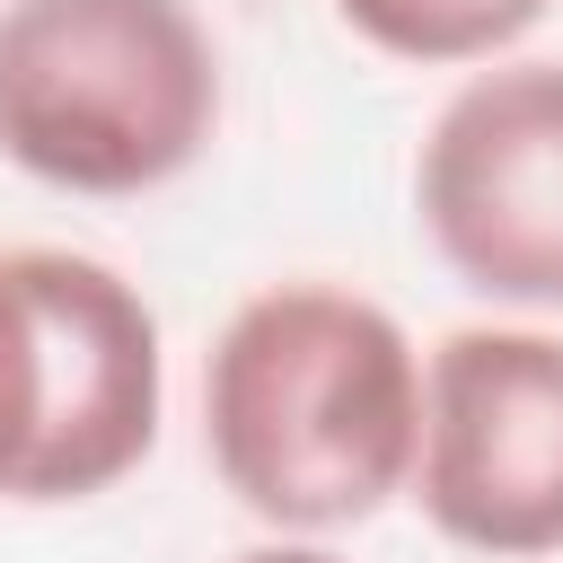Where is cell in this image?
<instances>
[{
	"instance_id": "4",
	"label": "cell",
	"mask_w": 563,
	"mask_h": 563,
	"mask_svg": "<svg viewBox=\"0 0 563 563\" xmlns=\"http://www.w3.org/2000/svg\"><path fill=\"white\" fill-rule=\"evenodd\" d=\"M413 501L466 554H563V334L457 325L431 352Z\"/></svg>"
},
{
	"instance_id": "7",
	"label": "cell",
	"mask_w": 563,
	"mask_h": 563,
	"mask_svg": "<svg viewBox=\"0 0 563 563\" xmlns=\"http://www.w3.org/2000/svg\"><path fill=\"white\" fill-rule=\"evenodd\" d=\"M229 563H343L325 545H255V554H229Z\"/></svg>"
},
{
	"instance_id": "5",
	"label": "cell",
	"mask_w": 563,
	"mask_h": 563,
	"mask_svg": "<svg viewBox=\"0 0 563 563\" xmlns=\"http://www.w3.org/2000/svg\"><path fill=\"white\" fill-rule=\"evenodd\" d=\"M413 211L466 290L563 308V62L475 70L413 158Z\"/></svg>"
},
{
	"instance_id": "3",
	"label": "cell",
	"mask_w": 563,
	"mask_h": 563,
	"mask_svg": "<svg viewBox=\"0 0 563 563\" xmlns=\"http://www.w3.org/2000/svg\"><path fill=\"white\" fill-rule=\"evenodd\" d=\"M158 440V317L70 246L0 255V493L88 501Z\"/></svg>"
},
{
	"instance_id": "2",
	"label": "cell",
	"mask_w": 563,
	"mask_h": 563,
	"mask_svg": "<svg viewBox=\"0 0 563 563\" xmlns=\"http://www.w3.org/2000/svg\"><path fill=\"white\" fill-rule=\"evenodd\" d=\"M220 53L185 0H9L0 158L62 194H150L202 158Z\"/></svg>"
},
{
	"instance_id": "6",
	"label": "cell",
	"mask_w": 563,
	"mask_h": 563,
	"mask_svg": "<svg viewBox=\"0 0 563 563\" xmlns=\"http://www.w3.org/2000/svg\"><path fill=\"white\" fill-rule=\"evenodd\" d=\"M352 35H369L396 62H484L519 44L554 0H334Z\"/></svg>"
},
{
	"instance_id": "1",
	"label": "cell",
	"mask_w": 563,
	"mask_h": 563,
	"mask_svg": "<svg viewBox=\"0 0 563 563\" xmlns=\"http://www.w3.org/2000/svg\"><path fill=\"white\" fill-rule=\"evenodd\" d=\"M220 484L273 528H352L413 484L422 369L405 325L334 282L255 290L202 361Z\"/></svg>"
}]
</instances>
